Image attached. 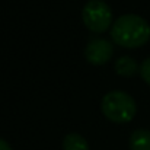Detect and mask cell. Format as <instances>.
Returning a JSON list of instances; mask_svg holds the SVG:
<instances>
[{"label": "cell", "mask_w": 150, "mask_h": 150, "mask_svg": "<svg viewBox=\"0 0 150 150\" xmlns=\"http://www.w3.org/2000/svg\"><path fill=\"white\" fill-rule=\"evenodd\" d=\"M111 38L124 48L143 47L150 40V25L139 15H122L111 26Z\"/></svg>", "instance_id": "cell-1"}, {"label": "cell", "mask_w": 150, "mask_h": 150, "mask_svg": "<svg viewBox=\"0 0 150 150\" xmlns=\"http://www.w3.org/2000/svg\"><path fill=\"white\" fill-rule=\"evenodd\" d=\"M100 109L109 121L117 124H125L134 118L137 112V105L136 100L127 92L112 91L102 98Z\"/></svg>", "instance_id": "cell-2"}, {"label": "cell", "mask_w": 150, "mask_h": 150, "mask_svg": "<svg viewBox=\"0 0 150 150\" xmlns=\"http://www.w3.org/2000/svg\"><path fill=\"white\" fill-rule=\"evenodd\" d=\"M82 19L89 31L102 34L112 26V10L103 0H89L82 10Z\"/></svg>", "instance_id": "cell-3"}, {"label": "cell", "mask_w": 150, "mask_h": 150, "mask_svg": "<svg viewBox=\"0 0 150 150\" xmlns=\"http://www.w3.org/2000/svg\"><path fill=\"white\" fill-rule=\"evenodd\" d=\"M114 54V47L108 40L103 38H93L88 42L85 48L86 60L93 66H102L108 60H111Z\"/></svg>", "instance_id": "cell-4"}, {"label": "cell", "mask_w": 150, "mask_h": 150, "mask_svg": "<svg viewBox=\"0 0 150 150\" xmlns=\"http://www.w3.org/2000/svg\"><path fill=\"white\" fill-rule=\"evenodd\" d=\"M137 70H139L137 61L133 57H130V55H122V57H120L115 61V71L120 76L131 77V76H134L137 73Z\"/></svg>", "instance_id": "cell-5"}, {"label": "cell", "mask_w": 150, "mask_h": 150, "mask_svg": "<svg viewBox=\"0 0 150 150\" xmlns=\"http://www.w3.org/2000/svg\"><path fill=\"white\" fill-rule=\"evenodd\" d=\"M130 150H150V131L139 128L130 136Z\"/></svg>", "instance_id": "cell-6"}, {"label": "cell", "mask_w": 150, "mask_h": 150, "mask_svg": "<svg viewBox=\"0 0 150 150\" xmlns=\"http://www.w3.org/2000/svg\"><path fill=\"white\" fill-rule=\"evenodd\" d=\"M63 150H89V144L83 136L69 133L63 140Z\"/></svg>", "instance_id": "cell-7"}, {"label": "cell", "mask_w": 150, "mask_h": 150, "mask_svg": "<svg viewBox=\"0 0 150 150\" xmlns=\"http://www.w3.org/2000/svg\"><path fill=\"white\" fill-rule=\"evenodd\" d=\"M140 76L150 86V57H147L140 66Z\"/></svg>", "instance_id": "cell-8"}, {"label": "cell", "mask_w": 150, "mask_h": 150, "mask_svg": "<svg viewBox=\"0 0 150 150\" xmlns=\"http://www.w3.org/2000/svg\"><path fill=\"white\" fill-rule=\"evenodd\" d=\"M0 150H12V147H10V144L6 140L0 139Z\"/></svg>", "instance_id": "cell-9"}]
</instances>
